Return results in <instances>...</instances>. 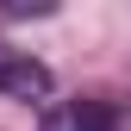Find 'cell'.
Instances as JSON below:
<instances>
[{
	"mask_svg": "<svg viewBox=\"0 0 131 131\" xmlns=\"http://www.w3.org/2000/svg\"><path fill=\"white\" fill-rule=\"evenodd\" d=\"M38 131H119V112L106 100H62V106L44 112Z\"/></svg>",
	"mask_w": 131,
	"mask_h": 131,
	"instance_id": "2",
	"label": "cell"
},
{
	"mask_svg": "<svg viewBox=\"0 0 131 131\" xmlns=\"http://www.w3.org/2000/svg\"><path fill=\"white\" fill-rule=\"evenodd\" d=\"M6 13H13V19H44L50 6H44V0H6Z\"/></svg>",
	"mask_w": 131,
	"mask_h": 131,
	"instance_id": "3",
	"label": "cell"
},
{
	"mask_svg": "<svg viewBox=\"0 0 131 131\" xmlns=\"http://www.w3.org/2000/svg\"><path fill=\"white\" fill-rule=\"evenodd\" d=\"M50 88H56L50 62H38L31 50H13V44H0V94H6V100H44Z\"/></svg>",
	"mask_w": 131,
	"mask_h": 131,
	"instance_id": "1",
	"label": "cell"
}]
</instances>
